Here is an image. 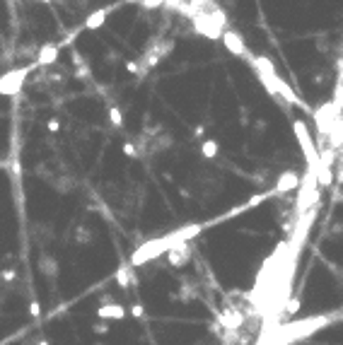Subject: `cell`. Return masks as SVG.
I'll use <instances>...</instances> for the list:
<instances>
[{"label": "cell", "mask_w": 343, "mask_h": 345, "mask_svg": "<svg viewBox=\"0 0 343 345\" xmlns=\"http://www.w3.org/2000/svg\"><path fill=\"white\" fill-rule=\"evenodd\" d=\"M39 270L44 273L46 278H56V275H58V263H56L51 256H44L41 263H39Z\"/></svg>", "instance_id": "cell-11"}, {"label": "cell", "mask_w": 343, "mask_h": 345, "mask_svg": "<svg viewBox=\"0 0 343 345\" xmlns=\"http://www.w3.org/2000/svg\"><path fill=\"white\" fill-rule=\"evenodd\" d=\"M94 345H104V343H94Z\"/></svg>", "instance_id": "cell-24"}, {"label": "cell", "mask_w": 343, "mask_h": 345, "mask_svg": "<svg viewBox=\"0 0 343 345\" xmlns=\"http://www.w3.org/2000/svg\"><path fill=\"white\" fill-rule=\"evenodd\" d=\"M41 3H46V5H51V3H54V0H41Z\"/></svg>", "instance_id": "cell-23"}, {"label": "cell", "mask_w": 343, "mask_h": 345, "mask_svg": "<svg viewBox=\"0 0 343 345\" xmlns=\"http://www.w3.org/2000/svg\"><path fill=\"white\" fill-rule=\"evenodd\" d=\"M295 189H300V177H298V171L290 169V171H283L278 177L273 193H288V191H295Z\"/></svg>", "instance_id": "cell-7"}, {"label": "cell", "mask_w": 343, "mask_h": 345, "mask_svg": "<svg viewBox=\"0 0 343 345\" xmlns=\"http://www.w3.org/2000/svg\"><path fill=\"white\" fill-rule=\"evenodd\" d=\"M128 314H131V316H135L138 321H145V307H143V304H131Z\"/></svg>", "instance_id": "cell-13"}, {"label": "cell", "mask_w": 343, "mask_h": 345, "mask_svg": "<svg viewBox=\"0 0 343 345\" xmlns=\"http://www.w3.org/2000/svg\"><path fill=\"white\" fill-rule=\"evenodd\" d=\"M126 307L119 304V302H114V304H107V307H100L97 309V316L100 319H109V321H123L126 319Z\"/></svg>", "instance_id": "cell-8"}, {"label": "cell", "mask_w": 343, "mask_h": 345, "mask_svg": "<svg viewBox=\"0 0 343 345\" xmlns=\"http://www.w3.org/2000/svg\"><path fill=\"white\" fill-rule=\"evenodd\" d=\"M78 239L82 242V244H87V242H89V232H87V229H78Z\"/></svg>", "instance_id": "cell-20"}, {"label": "cell", "mask_w": 343, "mask_h": 345, "mask_svg": "<svg viewBox=\"0 0 343 345\" xmlns=\"http://www.w3.org/2000/svg\"><path fill=\"white\" fill-rule=\"evenodd\" d=\"M191 242H181V244L172 246L169 251H167V261H169V266L172 268H181L184 263H186L188 254H191Z\"/></svg>", "instance_id": "cell-5"}, {"label": "cell", "mask_w": 343, "mask_h": 345, "mask_svg": "<svg viewBox=\"0 0 343 345\" xmlns=\"http://www.w3.org/2000/svg\"><path fill=\"white\" fill-rule=\"evenodd\" d=\"M46 128H48V133H58V131H61V123H58V119H51V121L46 123Z\"/></svg>", "instance_id": "cell-18"}, {"label": "cell", "mask_w": 343, "mask_h": 345, "mask_svg": "<svg viewBox=\"0 0 343 345\" xmlns=\"http://www.w3.org/2000/svg\"><path fill=\"white\" fill-rule=\"evenodd\" d=\"M201 155L206 157V159H215V157L220 155V145H218V140H203L201 143Z\"/></svg>", "instance_id": "cell-10"}, {"label": "cell", "mask_w": 343, "mask_h": 345, "mask_svg": "<svg viewBox=\"0 0 343 345\" xmlns=\"http://www.w3.org/2000/svg\"><path fill=\"white\" fill-rule=\"evenodd\" d=\"M123 155L126 157H140V150H138V145L123 143Z\"/></svg>", "instance_id": "cell-14"}, {"label": "cell", "mask_w": 343, "mask_h": 345, "mask_svg": "<svg viewBox=\"0 0 343 345\" xmlns=\"http://www.w3.org/2000/svg\"><path fill=\"white\" fill-rule=\"evenodd\" d=\"M92 331H94L97 335L109 333V323H107V321H94V323H92Z\"/></svg>", "instance_id": "cell-15"}, {"label": "cell", "mask_w": 343, "mask_h": 345, "mask_svg": "<svg viewBox=\"0 0 343 345\" xmlns=\"http://www.w3.org/2000/svg\"><path fill=\"white\" fill-rule=\"evenodd\" d=\"M34 63L32 66H24V68H15V70H8L5 75H0V94L3 97H15L20 89L24 87V80L27 75L34 70Z\"/></svg>", "instance_id": "cell-1"}, {"label": "cell", "mask_w": 343, "mask_h": 345, "mask_svg": "<svg viewBox=\"0 0 343 345\" xmlns=\"http://www.w3.org/2000/svg\"><path fill=\"white\" fill-rule=\"evenodd\" d=\"M3 280H5V282H12V280H15V270H5V273H3Z\"/></svg>", "instance_id": "cell-21"}, {"label": "cell", "mask_w": 343, "mask_h": 345, "mask_svg": "<svg viewBox=\"0 0 343 345\" xmlns=\"http://www.w3.org/2000/svg\"><path fill=\"white\" fill-rule=\"evenodd\" d=\"M222 44H225V48L232 53V56H239V58H252V53L247 51V44H244V39L239 36V34L234 32V29H225L222 32V39H220Z\"/></svg>", "instance_id": "cell-3"}, {"label": "cell", "mask_w": 343, "mask_h": 345, "mask_svg": "<svg viewBox=\"0 0 343 345\" xmlns=\"http://www.w3.org/2000/svg\"><path fill=\"white\" fill-rule=\"evenodd\" d=\"M29 314H32L34 319H39V316H41V304H39V302H32V304H29Z\"/></svg>", "instance_id": "cell-17"}, {"label": "cell", "mask_w": 343, "mask_h": 345, "mask_svg": "<svg viewBox=\"0 0 343 345\" xmlns=\"http://www.w3.org/2000/svg\"><path fill=\"white\" fill-rule=\"evenodd\" d=\"M138 278H135V273H133V266H123L116 270V285L119 288H128V285H135Z\"/></svg>", "instance_id": "cell-9"}, {"label": "cell", "mask_w": 343, "mask_h": 345, "mask_svg": "<svg viewBox=\"0 0 343 345\" xmlns=\"http://www.w3.org/2000/svg\"><path fill=\"white\" fill-rule=\"evenodd\" d=\"M109 121L114 123V128H123V116L119 106H111L109 109Z\"/></svg>", "instance_id": "cell-12"}, {"label": "cell", "mask_w": 343, "mask_h": 345, "mask_svg": "<svg viewBox=\"0 0 343 345\" xmlns=\"http://www.w3.org/2000/svg\"><path fill=\"white\" fill-rule=\"evenodd\" d=\"M36 345H48V340H39V343H36Z\"/></svg>", "instance_id": "cell-22"}, {"label": "cell", "mask_w": 343, "mask_h": 345, "mask_svg": "<svg viewBox=\"0 0 343 345\" xmlns=\"http://www.w3.org/2000/svg\"><path fill=\"white\" fill-rule=\"evenodd\" d=\"M114 10V8H100V10L89 12L87 20H85V24H82V29H87V32H97V29H102L104 27V22H107V17H109V12Z\"/></svg>", "instance_id": "cell-6"}, {"label": "cell", "mask_w": 343, "mask_h": 345, "mask_svg": "<svg viewBox=\"0 0 343 345\" xmlns=\"http://www.w3.org/2000/svg\"><path fill=\"white\" fill-rule=\"evenodd\" d=\"M58 53H61V46H58V44H44L41 48H39V53H36L34 66H36V68L54 66L56 61H58Z\"/></svg>", "instance_id": "cell-4"}, {"label": "cell", "mask_w": 343, "mask_h": 345, "mask_svg": "<svg viewBox=\"0 0 343 345\" xmlns=\"http://www.w3.org/2000/svg\"><path fill=\"white\" fill-rule=\"evenodd\" d=\"M292 133H295L300 147H302V152H305L307 162H310V169H314V171H317V169H319V150L314 147V140H312L307 126H305L302 121H292Z\"/></svg>", "instance_id": "cell-2"}, {"label": "cell", "mask_w": 343, "mask_h": 345, "mask_svg": "<svg viewBox=\"0 0 343 345\" xmlns=\"http://www.w3.org/2000/svg\"><path fill=\"white\" fill-rule=\"evenodd\" d=\"M298 309H300V300H298V297H292V300H290V304H285V314L290 316V314H295Z\"/></svg>", "instance_id": "cell-16"}, {"label": "cell", "mask_w": 343, "mask_h": 345, "mask_svg": "<svg viewBox=\"0 0 343 345\" xmlns=\"http://www.w3.org/2000/svg\"><path fill=\"white\" fill-rule=\"evenodd\" d=\"M126 70H128L131 75H138V73H140V66H138V63H133V61H128V63H126Z\"/></svg>", "instance_id": "cell-19"}]
</instances>
